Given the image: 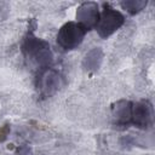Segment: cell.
I'll use <instances>...</instances> for the list:
<instances>
[{
    "mask_svg": "<svg viewBox=\"0 0 155 155\" xmlns=\"http://www.w3.org/2000/svg\"><path fill=\"white\" fill-rule=\"evenodd\" d=\"M23 52L24 54L30 58L33 62H35L41 69L48 68L52 63V52L50 48L48 42H46L42 39H39L31 34H29L23 42Z\"/></svg>",
    "mask_w": 155,
    "mask_h": 155,
    "instance_id": "1",
    "label": "cell"
},
{
    "mask_svg": "<svg viewBox=\"0 0 155 155\" xmlns=\"http://www.w3.org/2000/svg\"><path fill=\"white\" fill-rule=\"evenodd\" d=\"M125 23V17L120 11H116L109 5L104 6L103 12L99 15L96 30L102 39H107L113 35L122 24Z\"/></svg>",
    "mask_w": 155,
    "mask_h": 155,
    "instance_id": "2",
    "label": "cell"
},
{
    "mask_svg": "<svg viewBox=\"0 0 155 155\" xmlns=\"http://www.w3.org/2000/svg\"><path fill=\"white\" fill-rule=\"evenodd\" d=\"M86 30L76 22H68L61 27L57 33V44L63 50H73L78 47L84 38Z\"/></svg>",
    "mask_w": 155,
    "mask_h": 155,
    "instance_id": "3",
    "label": "cell"
},
{
    "mask_svg": "<svg viewBox=\"0 0 155 155\" xmlns=\"http://www.w3.org/2000/svg\"><path fill=\"white\" fill-rule=\"evenodd\" d=\"M63 85V79L62 75L52 69V68H44L38 75L36 80V86L40 91V93L45 97H51L53 96Z\"/></svg>",
    "mask_w": 155,
    "mask_h": 155,
    "instance_id": "4",
    "label": "cell"
},
{
    "mask_svg": "<svg viewBox=\"0 0 155 155\" xmlns=\"http://www.w3.org/2000/svg\"><path fill=\"white\" fill-rule=\"evenodd\" d=\"M154 110L153 105L148 101H139L132 103V116L131 124L139 128H149L153 125Z\"/></svg>",
    "mask_w": 155,
    "mask_h": 155,
    "instance_id": "5",
    "label": "cell"
},
{
    "mask_svg": "<svg viewBox=\"0 0 155 155\" xmlns=\"http://www.w3.org/2000/svg\"><path fill=\"white\" fill-rule=\"evenodd\" d=\"M98 5L93 1L82 2L76 10V23H79L86 31L96 28L99 19Z\"/></svg>",
    "mask_w": 155,
    "mask_h": 155,
    "instance_id": "6",
    "label": "cell"
},
{
    "mask_svg": "<svg viewBox=\"0 0 155 155\" xmlns=\"http://www.w3.org/2000/svg\"><path fill=\"white\" fill-rule=\"evenodd\" d=\"M111 121L116 126H128L131 125L132 116V102L126 99H120L113 104L110 111Z\"/></svg>",
    "mask_w": 155,
    "mask_h": 155,
    "instance_id": "7",
    "label": "cell"
},
{
    "mask_svg": "<svg viewBox=\"0 0 155 155\" xmlns=\"http://www.w3.org/2000/svg\"><path fill=\"white\" fill-rule=\"evenodd\" d=\"M102 58H103L102 51L99 48H93L86 54L84 59V67L87 70H97L101 65Z\"/></svg>",
    "mask_w": 155,
    "mask_h": 155,
    "instance_id": "8",
    "label": "cell"
},
{
    "mask_svg": "<svg viewBox=\"0 0 155 155\" xmlns=\"http://www.w3.org/2000/svg\"><path fill=\"white\" fill-rule=\"evenodd\" d=\"M121 6L124 10H126L131 15H134L142 11L147 6V1L145 0H126L121 2Z\"/></svg>",
    "mask_w": 155,
    "mask_h": 155,
    "instance_id": "9",
    "label": "cell"
}]
</instances>
